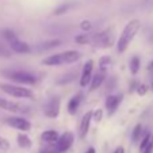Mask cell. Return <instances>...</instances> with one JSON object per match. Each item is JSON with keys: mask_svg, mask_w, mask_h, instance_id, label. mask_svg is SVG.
Masks as SVG:
<instances>
[{"mask_svg": "<svg viewBox=\"0 0 153 153\" xmlns=\"http://www.w3.org/2000/svg\"><path fill=\"white\" fill-rule=\"evenodd\" d=\"M60 107H61V100L58 96H53L50 98V100L45 104L43 107V114L48 117V118H57L58 114H60Z\"/></svg>", "mask_w": 153, "mask_h": 153, "instance_id": "8992f818", "label": "cell"}, {"mask_svg": "<svg viewBox=\"0 0 153 153\" xmlns=\"http://www.w3.org/2000/svg\"><path fill=\"white\" fill-rule=\"evenodd\" d=\"M64 64H75L81 58V53L77 50H67L62 53Z\"/></svg>", "mask_w": 153, "mask_h": 153, "instance_id": "2e32d148", "label": "cell"}, {"mask_svg": "<svg viewBox=\"0 0 153 153\" xmlns=\"http://www.w3.org/2000/svg\"><path fill=\"white\" fill-rule=\"evenodd\" d=\"M152 152H153V142H150V144L148 145L141 153H152Z\"/></svg>", "mask_w": 153, "mask_h": 153, "instance_id": "d6a6232c", "label": "cell"}, {"mask_svg": "<svg viewBox=\"0 0 153 153\" xmlns=\"http://www.w3.org/2000/svg\"><path fill=\"white\" fill-rule=\"evenodd\" d=\"M41 138H42V141L48 142V144H56L57 142V140L60 138V134L56 131V130H45L42 134H41Z\"/></svg>", "mask_w": 153, "mask_h": 153, "instance_id": "e0dca14e", "label": "cell"}, {"mask_svg": "<svg viewBox=\"0 0 153 153\" xmlns=\"http://www.w3.org/2000/svg\"><path fill=\"white\" fill-rule=\"evenodd\" d=\"M0 90L6 92L7 95L14 96V98H19V99L34 98L33 91H30L29 88H25L22 85H15V84H10V83H0Z\"/></svg>", "mask_w": 153, "mask_h": 153, "instance_id": "7a4b0ae2", "label": "cell"}, {"mask_svg": "<svg viewBox=\"0 0 153 153\" xmlns=\"http://www.w3.org/2000/svg\"><path fill=\"white\" fill-rule=\"evenodd\" d=\"M148 71H152L153 72V61H150V62L148 64Z\"/></svg>", "mask_w": 153, "mask_h": 153, "instance_id": "d590c367", "label": "cell"}, {"mask_svg": "<svg viewBox=\"0 0 153 153\" xmlns=\"http://www.w3.org/2000/svg\"><path fill=\"white\" fill-rule=\"evenodd\" d=\"M75 41H76V43H79V45H85V43L90 42V38H88L87 34H80V35H76Z\"/></svg>", "mask_w": 153, "mask_h": 153, "instance_id": "4316f807", "label": "cell"}, {"mask_svg": "<svg viewBox=\"0 0 153 153\" xmlns=\"http://www.w3.org/2000/svg\"><path fill=\"white\" fill-rule=\"evenodd\" d=\"M0 108H3L6 111H10V113H26V108L23 104L16 103V102L8 100V99H3L0 98Z\"/></svg>", "mask_w": 153, "mask_h": 153, "instance_id": "9c48e42d", "label": "cell"}, {"mask_svg": "<svg viewBox=\"0 0 153 153\" xmlns=\"http://www.w3.org/2000/svg\"><path fill=\"white\" fill-rule=\"evenodd\" d=\"M73 7V4L72 3H67V4H62V6H60L57 10L54 11V15H62V14H65V12H68L71 8Z\"/></svg>", "mask_w": 153, "mask_h": 153, "instance_id": "603a6c76", "label": "cell"}, {"mask_svg": "<svg viewBox=\"0 0 153 153\" xmlns=\"http://www.w3.org/2000/svg\"><path fill=\"white\" fill-rule=\"evenodd\" d=\"M111 33H113V29L106 30V31L99 33V34H95L92 38L94 45L99 48H110L111 43L114 42V34H111Z\"/></svg>", "mask_w": 153, "mask_h": 153, "instance_id": "5b68a950", "label": "cell"}, {"mask_svg": "<svg viewBox=\"0 0 153 153\" xmlns=\"http://www.w3.org/2000/svg\"><path fill=\"white\" fill-rule=\"evenodd\" d=\"M42 153H57V150H56V148H54V149H52V150H45V152H42Z\"/></svg>", "mask_w": 153, "mask_h": 153, "instance_id": "8d00e7d4", "label": "cell"}, {"mask_svg": "<svg viewBox=\"0 0 153 153\" xmlns=\"http://www.w3.org/2000/svg\"><path fill=\"white\" fill-rule=\"evenodd\" d=\"M16 142H18V145H19V148H22V149H29V148H31V145H33L31 140H30V137L27 136L26 133H19L18 134Z\"/></svg>", "mask_w": 153, "mask_h": 153, "instance_id": "ac0fdd59", "label": "cell"}, {"mask_svg": "<svg viewBox=\"0 0 153 153\" xmlns=\"http://www.w3.org/2000/svg\"><path fill=\"white\" fill-rule=\"evenodd\" d=\"M73 141H75V136L72 131H65L64 134H61L60 138L57 140V142L54 144V148L57 150V153H64L69 150V148L72 146Z\"/></svg>", "mask_w": 153, "mask_h": 153, "instance_id": "277c9868", "label": "cell"}, {"mask_svg": "<svg viewBox=\"0 0 153 153\" xmlns=\"http://www.w3.org/2000/svg\"><path fill=\"white\" fill-rule=\"evenodd\" d=\"M122 99H123L122 95H108L106 98L104 106H106V110H107V113H108V117H111L117 111V108L119 107Z\"/></svg>", "mask_w": 153, "mask_h": 153, "instance_id": "30bf717a", "label": "cell"}, {"mask_svg": "<svg viewBox=\"0 0 153 153\" xmlns=\"http://www.w3.org/2000/svg\"><path fill=\"white\" fill-rule=\"evenodd\" d=\"M141 136H142V125L138 123L136 125V127L133 129V133H131V140H133L134 144H137L141 140Z\"/></svg>", "mask_w": 153, "mask_h": 153, "instance_id": "44dd1931", "label": "cell"}, {"mask_svg": "<svg viewBox=\"0 0 153 153\" xmlns=\"http://www.w3.org/2000/svg\"><path fill=\"white\" fill-rule=\"evenodd\" d=\"M114 153H125V149L123 146H118L115 150H114Z\"/></svg>", "mask_w": 153, "mask_h": 153, "instance_id": "836d02e7", "label": "cell"}, {"mask_svg": "<svg viewBox=\"0 0 153 153\" xmlns=\"http://www.w3.org/2000/svg\"><path fill=\"white\" fill-rule=\"evenodd\" d=\"M152 90H153V81H152Z\"/></svg>", "mask_w": 153, "mask_h": 153, "instance_id": "74e56055", "label": "cell"}, {"mask_svg": "<svg viewBox=\"0 0 153 153\" xmlns=\"http://www.w3.org/2000/svg\"><path fill=\"white\" fill-rule=\"evenodd\" d=\"M75 76H76V73H67V75H64L61 79H58L57 84H68V83H71V81L75 80Z\"/></svg>", "mask_w": 153, "mask_h": 153, "instance_id": "7402d4cb", "label": "cell"}, {"mask_svg": "<svg viewBox=\"0 0 153 153\" xmlns=\"http://www.w3.org/2000/svg\"><path fill=\"white\" fill-rule=\"evenodd\" d=\"M4 122L8 126L14 127L16 130H20V131H29L31 129V123L26 118H22V117H8V118H6Z\"/></svg>", "mask_w": 153, "mask_h": 153, "instance_id": "52a82bcc", "label": "cell"}, {"mask_svg": "<svg viewBox=\"0 0 153 153\" xmlns=\"http://www.w3.org/2000/svg\"><path fill=\"white\" fill-rule=\"evenodd\" d=\"M152 142H153V136H152Z\"/></svg>", "mask_w": 153, "mask_h": 153, "instance_id": "f35d334b", "label": "cell"}, {"mask_svg": "<svg viewBox=\"0 0 153 153\" xmlns=\"http://www.w3.org/2000/svg\"><path fill=\"white\" fill-rule=\"evenodd\" d=\"M10 149V142L7 141L4 137L0 136V152L3 153V152H7V150Z\"/></svg>", "mask_w": 153, "mask_h": 153, "instance_id": "83f0119b", "label": "cell"}, {"mask_svg": "<svg viewBox=\"0 0 153 153\" xmlns=\"http://www.w3.org/2000/svg\"><path fill=\"white\" fill-rule=\"evenodd\" d=\"M140 30H141V20L140 19H131L130 22H127L119 35L118 42H117V49L119 53L126 52L130 42L134 39V37L138 34Z\"/></svg>", "mask_w": 153, "mask_h": 153, "instance_id": "6da1fadb", "label": "cell"}, {"mask_svg": "<svg viewBox=\"0 0 153 153\" xmlns=\"http://www.w3.org/2000/svg\"><path fill=\"white\" fill-rule=\"evenodd\" d=\"M80 29L83 30V31H90L91 29H92V23H91L88 19H84V20H81V23H80Z\"/></svg>", "mask_w": 153, "mask_h": 153, "instance_id": "f546056e", "label": "cell"}, {"mask_svg": "<svg viewBox=\"0 0 153 153\" xmlns=\"http://www.w3.org/2000/svg\"><path fill=\"white\" fill-rule=\"evenodd\" d=\"M111 60L108 56H106V57H102L100 60H99V67H100V69H106L108 65H110Z\"/></svg>", "mask_w": 153, "mask_h": 153, "instance_id": "f1b7e54d", "label": "cell"}, {"mask_svg": "<svg viewBox=\"0 0 153 153\" xmlns=\"http://www.w3.org/2000/svg\"><path fill=\"white\" fill-rule=\"evenodd\" d=\"M0 56H1V57H11V53H10L4 46L0 45Z\"/></svg>", "mask_w": 153, "mask_h": 153, "instance_id": "1f68e13d", "label": "cell"}, {"mask_svg": "<svg viewBox=\"0 0 153 153\" xmlns=\"http://www.w3.org/2000/svg\"><path fill=\"white\" fill-rule=\"evenodd\" d=\"M152 142V137H150V134H145L144 138H141V144H140V152H142V150L145 149V148L148 146V145Z\"/></svg>", "mask_w": 153, "mask_h": 153, "instance_id": "484cf974", "label": "cell"}, {"mask_svg": "<svg viewBox=\"0 0 153 153\" xmlns=\"http://www.w3.org/2000/svg\"><path fill=\"white\" fill-rule=\"evenodd\" d=\"M3 37L6 38L7 41H8V43L10 42H12V41H15V39H18V37H16V34H15L12 30H3Z\"/></svg>", "mask_w": 153, "mask_h": 153, "instance_id": "d4e9b609", "label": "cell"}, {"mask_svg": "<svg viewBox=\"0 0 153 153\" xmlns=\"http://www.w3.org/2000/svg\"><path fill=\"white\" fill-rule=\"evenodd\" d=\"M10 48H11L12 52L18 53V54H29L31 52V48H30L29 43L20 39H15L10 42Z\"/></svg>", "mask_w": 153, "mask_h": 153, "instance_id": "7c38bea8", "label": "cell"}, {"mask_svg": "<svg viewBox=\"0 0 153 153\" xmlns=\"http://www.w3.org/2000/svg\"><path fill=\"white\" fill-rule=\"evenodd\" d=\"M104 79H106V73H104V69H100L99 72H96L95 75L92 76L91 79V83H90V92H94L96 91L98 88H100L102 84H103Z\"/></svg>", "mask_w": 153, "mask_h": 153, "instance_id": "5bb4252c", "label": "cell"}, {"mask_svg": "<svg viewBox=\"0 0 153 153\" xmlns=\"http://www.w3.org/2000/svg\"><path fill=\"white\" fill-rule=\"evenodd\" d=\"M92 72H94V60H88L83 67V71H81V75H80V85L87 87L90 85L91 83V79H92Z\"/></svg>", "mask_w": 153, "mask_h": 153, "instance_id": "ba28073f", "label": "cell"}, {"mask_svg": "<svg viewBox=\"0 0 153 153\" xmlns=\"http://www.w3.org/2000/svg\"><path fill=\"white\" fill-rule=\"evenodd\" d=\"M43 65H48V67H58V65H62L64 64V57L62 53H57V54H52L48 56L46 58L42 60Z\"/></svg>", "mask_w": 153, "mask_h": 153, "instance_id": "9a60e30c", "label": "cell"}, {"mask_svg": "<svg viewBox=\"0 0 153 153\" xmlns=\"http://www.w3.org/2000/svg\"><path fill=\"white\" fill-rule=\"evenodd\" d=\"M61 45V39H49V41H45L43 43H41L39 49L42 50H49L53 49V48H57Z\"/></svg>", "mask_w": 153, "mask_h": 153, "instance_id": "ffe728a7", "label": "cell"}, {"mask_svg": "<svg viewBox=\"0 0 153 153\" xmlns=\"http://www.w3.org/2000/svg\"><path fill=\"white\" fill-rule=\"evenodd\" d=\"M140 68H141V60H140V57L138 56L131 57V60H130V62H129L130 73H131L133 76H136L137 73L140 72Z\"/></svg>", "mask_w": 153, "mask_h": 153, "instance_id": "d6986e66", "label": "cell"}, {"mask_svg": "<svg viewBox=\"0 0 153 153\" xmlns=\"http://www.w3.org/2000/svg\"><path fill=\"white\" fill-rule=\"evenodd\" d=\"M148 85H145V84H138L137 85V88H136V92L138 94V95H141V96H144V95H146V92H148Z\"/></svg>", "mask_w": 153, "mask_h": 153, "instance_id": "4dcf8cb0", "label": "cell"}, {"mask_svg": "<svg viewBox=\"0 0 153 153\" xmlns=\"http://www.w3.org/2000/svg\"><path fill=\"white\" fill-rule=\"evenodd\" d=\"M81 100H83V94H81V92L76 94V95H73L72 98L69 99L67 108H68V113H69L71 115H76V113H77V110H79V107H80Z\"/></svg>", "mask_w": 153, "mask_h": 153, "instance_id": "4fadbf2b", "label": "cell"}, {"mask_svg": "<svg viewBox=\"0 0 153 153\" xmlns=\"http://www.w3.org/2000/svg\"><path fill=\"white\" fill-rule=\"evenodd\" d=\"M85 153H96V150H95V148L94 146H90L88 149L85 150Z\"/></svg>", "mask_w": 153, "mask_h": 153, "instance_id": "e575fe53", "label": "cell"}, {"mask_svg": "<svg viewBox=\"0 0 153 153\" xmlns=\"http://www.w3.org/2000/svg\"><path fill=\"white\" fill-rule=\"evenodd\" d=\"M92 121V111H87L83 115L80 121V126H79V137L81 140L85 138L87 134H88V130H90V125Z\"/></svg>", "mask_w": 153, "mask_h": 153, "instance_id": "8fae6325", "label": "cell"}, {"mask_svg": "<svg viewBox=\"0 0 153 153\" xmlns=\"http://www.w3.org/2000/svg\"><path fill=\"white\" fill-rule=\"evenodd\" d=\"M102 119H103V110L102 108H96L92 111V121L96 123H100Z\"/></svg>", "mask_w": 153, "mask_h": 153, "instance_id": "cb8c5ba5", "label": "cell"}, {"mask_svg": "<svg viewBox=\"0 0 153 153\" xmlns=\"http://www.w3.org/2000/svg\"><path fill=\"white\" fill-rule=\"evenodd\" d=\"M4 75L8 79L19 84H23V85H34L37 83V77L26 71H8V72H4Z\"/></svg>", "mask_w": 153, "mask_h": 153, "instance_id": "3957f363", "label": "cell"}]
</instances>
